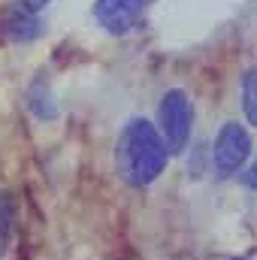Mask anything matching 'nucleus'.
I'll return each instance as SVG.
<instances>
[{
    "label": "nucleus",
    "instance_id": "1",
    "mask_svg": "<svg viewBox=\"0 0 257 260\" xmlns=\"http://www.w3.org/2000/svg\"><path fill=\"white\" fill-rule=\"evenodd\" d=\"M167 160L170 151L157 127L145 118H130L115 145V164L121 179L133 188H148L167 170Z\"/></svg>",
    "mask_w": 257,
    "mask_h": 260
},
{
    "label": "nucleus",
    "instance_id": "8",
    "mask_svg": "<svg viewBox=\"0 0 257 260\" xmlns=\"http://www.w3.org/2000/svg\"><path fill=\"white\" fill-rule=\"evenodd\" d=\"M27 103H30V109L37 112V118H43V121H52V118L58 115V106H55V100H52V94H49V88H46L43 82H37V85L30 88Z\"/></svg>",
    "mask_w": 257,
    "mask_h": 260
},
{
    "label": "nucleus",
    "instance_id": "6",
    "mask_svg": "<svg viewBox=\"0 0 257 260\" xmlns=\"http://www.w3.org/2000/svg\"><path fill=\"white\" fill-rule=\"evenodd\" d=\"M12 233H15V203L9 194L0 191V257L9 251Z\"/></svg>",
    "mask_w": 257,
    "mask_h": 260
},
{
    "label": "nucleus",
    "instance_id": "10",
    "mask_svg": "<svg viewBox=\"0 0 257 260\" xmlns=\"http://www.w3.org/2000/svg\"><path fill=\"white\" fill-rule=\"evenodd\" d=\"M242 182H245L248 188H254V191H257V160L245 170V173H242Z\"/></svg>",
    "mask_w": 257,
    "mask_h": 260
},
{
    "label": "nucleus",
    "instance_id": "7",
    "mask_svg": "<svg viewBox=\"0 0 257 260\" xmlns=\"http://www.w3.org/2000/svg\"><path fill=\"white\" fill-rule=\"evenodd\" d=\"M242 112H245V121L257 127V64L248 67L242 76Z\"/></svg>",
    "mask_w": 257,
    "mask_h": 260
},
{
    "label": "nucleus",
    "instance_id": "5",
    "mask_svg": "<svg viewBox=\"0 0 257 260\" xmlns=\"http://www.w3.org/2000/svg\"><path fill=\"white\" fill-rule=\"evenodd\" d=\"M3 30H6V37L9 40H15V43H30V40H37L40 37V15H30L27 9H21L18 3L15 6H9V12H6V18H3Z\"/></svg>",
    "mask_w": 257,
    "mask_h": 260
},
{
    "label": "nucleus",
    "instance_id": "3",
    "mask_svg": "<svg viewBox=\"0 0 257 260\" xmlns=\"http://www.w3.org/2000/svg\"><path fill=\"white\" fill-rule=\"evenodd\" d=\"M248 157H251V133L239 121L221 124L215 145H212V170L221 179H230L248 164Z\"/></svg>",
    "mask_w": 257,
    "mask_h": 260
},
{
    "label": "nucleus",
    "instance_id": "9",
    "mask_svg": "<svg viewBox=\"0 0 257 260\" xmlns=\"http://www.w3.org/2000/svg\"><path fill=\"white\" fill-rule=\"evenodd\" d=\"M49 3H52V0H18V6H21V9H27L30 15H40Z\"/></svg>",
    "mask_w": 257,
    "mask_h": 260
},
{
    "label": "nucleus",
    "instance_id": "4",
    "mask_svg": "<svg viewBox=\"0 0 257 260\" xmlns=\"http://www.w3.org/2000/svg\"><path fill=\"white\" fill-rule=\"evenodd\" d=\"M139 15H142V0H97L94 3V18L112 37L130 34Z\"/></svg>",
    "mask_w": 257,
    "mask_h": 260
},
{
    "label": "nucleus",
    "instance_id": "2",
    "mask_svg": "<svg viewBox=\"0 0 257 260\" xmlns=\"http://www.w3.org/2000/svg\"><path fill=\"white\" fill-rule=\"evenodd\" d=\"M191 124H194L191 97H188L182 88H170V91L160 97V106H157V124H154L170 154H182V151L188 148Z\"/></svg>",
    "mask_w": 257,
    "mask_h": 260
}]
</instances>
